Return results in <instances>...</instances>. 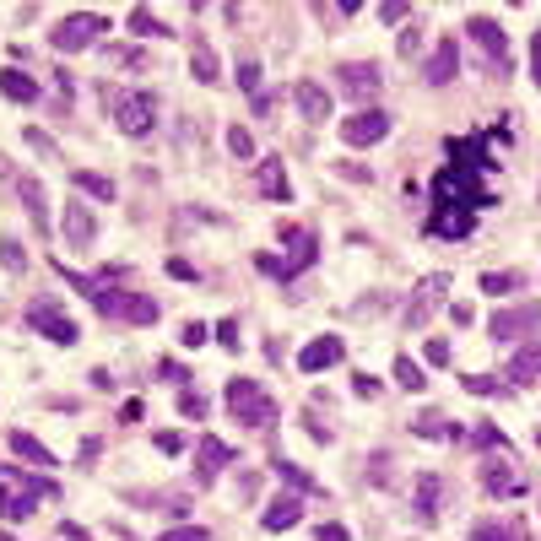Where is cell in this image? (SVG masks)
Listing matches in <instances>:
<instances>
[{
  "label": "cell",
  "mask_w": 541,
  "mask_h": 541,
  "mask_svg": "<svg viewBox=\"0 0 541 541\" xmlns=\"http://www.w3.org/2000/svg\"><path fill=\"white\" fill-rule=\"evenodd\" d=\"M433 195H439V211H482V206H493V190L482 184V168L460 163V157L450 168H439Z\"/></svg>",
  "instance_id": "obj_1"
},
{
  "label": "cell",
  "mask_w": 541,
  "mask_h": 541,
  "mask_svg": "<svg viewBox=\"0 0 541 541\" xmlns=\"http://www.w3.org/2000/svg\"><path fill=\"white\" fill-rule=\"evenodd\" d=\"M76 190H87V195H98V201H114V184L103 179V174H87V168H76Z\"/></svg>",
  "instance_id": "obj_31"
},
{
  "label": "cell",
  "mask_w": 541,
  "mask_h": 541,
  "mask_svg": "<svg viewBox=\"0 0 541 541\" xmlns=\"http://www.w3.org/2000/svg\"><path fill=\"white\" fill-rule=\"evenodd\" d=\"M455 71H460V49H455V33H450V38H439V49H433V60H428L422 76H428V87H444Z\"/></svg>",
  "instance_id": "obj_17"
},
{
  "label": "cell",
  "mask_w": 541,
  "mask_h": 541,
  "mask_svg": "<svg viewBox=\"0 0 541 541\" xmlns=\"http://www.w3.org/2000/svg\"><path fill=\"white\" fill-rule=\"evenodd\" d=\"M217 341H222V347H233V352H239V320H222V325H217Z\"/></svg>",
  "instance_id": "obj_42"
},
{
  "label": "cell",
  "mask_w": 541,
  "mask_h": 541,
  "mask_svg": "<svg viewBox=\"0 0 541 541\" xmlns=\"http://www.w3.org/2000/svg\"><path fill=\"white\" fill-rule=\"evenodd\" d=\"M190 71H195V82H217V55H211L206 38H195V49H190Z\"/></svg>",
  "instance_id": "obj_26"
},
{
  "label": "cell",
  "mask_w": 541,
  "mask_h": 541,
  "mask_svg": "<svg viewBox=\"0 0 541 541\" xmlns=\"http://www.w3.org/2000/svg\"><path fill=\"white\" fill-rule=\"evenodd\" d=\"M228 460H233L228 444H222L217 433H201V439H195V482L211 487V482H217V471L228 466Z\"/></svg>",
  "instance_id": "obj_11"
},
{
  "label": "cell",
  "mask_w": 541,
  "mask_h": 541,
  "mask_svg": "<svg viewBox=\"0 0 541 541\" xmlns=\"http://www.w3.org/2000/svg\"><path fill=\"white\" fill-rule=\"evenodd\" d=\"M168 276H179V282H195V266H190V260H168Z\"/></svg>",
  "instance_id": "obj_48"
},
{
  "label": "cell",
  "mask_w": 541,
  "mask_h": 541,
  "mask_svg": "<svg viewBox=\"0 0 541 541\" xmlns=\"http://www.w3.org/2000/svg\"><path fill=\"white\" fill-rule=\"evenodd\" d=\"M103 103L114 109V125L125 130V136H147L157 125V98L152 92H103Z\"/></svg>",
  "instance_id": "obj_5"
},
{
  "label": "cell",
  "mask_w": 541,
  "mask_h": 541,
  "mask_svg": "<svg viewBox=\"0 0 541 541\" xmlns=\"http://www.w3.org/2000/svg\"><path fill=\"white\" fill-rule=\"evenodd\" d=\"M460 385H466L471 395H498V390H504V385H498L493 374H466V379H460Z\"/></svg>",
  "instance_id": "obj_35"
},
{
  "label": "cell",
  "mask_w": 541,
  "mask_h": 541,
  "mask_svg": "<svg viewBox=\"0 0 541 541\" xmlns=\"http://www.w3.org/2000/svg\"><path fill=\"white\" fill-rule=\"evenodd\" d=\"M428 363H433V368L450 363V341H428Z\"/></svg>",
  "instance_id": "obj_45"
},
{
  "label": "cell",
  "mask_w": 541,
  "mask_h": 541,
  "mask_svg": "<svg viewBox=\"0 0 541 541\" xmlns=\"http://www.w3.org/2000/svg\"><path fill=\"white\" fill-rule=\"evenodd\" d=\"M450 287H455V282H450L444 271L422 276V282H417V293H412V303H406V325H428V314L439 309V298L450 293Z\"/></svg>",
  "instance_id": "obj_9"
},
{
  "label": "cell",
  "mask_w": 541,
  "mask_h": 541,
  "mask_svg": "<svg viewBox=\"0 0 541 541\" xmlns=\"http://www.w3.org/2000/svg\"><path fill=\"white\" fill-rule=\"evenodd\" d=\"M352 390L368 401V395H379V379H374V374H352Z\"/></svg>",
  "instance_id": "obj_44"
},
{
  "label": "cell",
  "mask_w": 541,
  "mask_h": 541,
  "mask_svg": "<svg viewBox=\"0 0 541 541\" xmlns=\"http://www.w3.org/2000/svg\"><path fill=\"white\" fill-rule=\"evenodd\" d=\"M228 147L239 152V157H249V152H255V141H249V130H239V125H233V130H228Z\"/></svg>",
  "instance_id": "obj_40"
},
{
  "label": "cell",
  "mask_w": 541,
  "mask_h": 541,
  "mask_svg": "<svg viewBox=\"0 0 541 541\" xmlns=\"http://www.w3.org/2000/svg\"><path fill=\"white\" fill-rule=\"evenodd\" d=\"M228 412L239 417V428H271L276 401L255 385V379H228Z\"/></svg>",
  "instance_id": "obj_3"
},
{
  "label": "cell",
  "mask_w": 541,
  "mask_h": 541,
  "mask_svg": "<svg viewBox=\"0 0 541 541\" xmlns=\"http://www.w3.org/2000/svg\"><path fill=\"white\" fill-rule=\"evenodd\" d=\"M206 336H211V331H206L201 320H190V325H184V331H179V341H184V347H201Z\"/></svg>",
  "instance_id": "obj_39"
},
{
  "label": "cell",
  "mask_w": 541,
  "mask_h": 541,
  "mask_svg": "<svg viewBox=\"0 0 541 541\" xmlns=\"http://www.w3.org/2000/svg\"><path fill=\"white\" fill-rule=\"evenodd\" d=\"M130 28H136L141 38H168V28H163V22L152 17L147 6H136V11H130Z\"/></svg>",
  "instance_id": "obj_32"
},
{
  "label": "cell",
  "mask_w": 541,
  "mask_h": 541,
  "mask_svg": "<svg viewBox=\"0 0 541 541\" xmlns=\"http://www.w3.org/2000/svg\"><path fill=\"white\" fill-rule=\"evenodd\" d=\"M493 341H520V336H536L541 331V303H520V309H498L487 320Z\"/></svg>",
  "instance_id": "obj_7"
},
{
  "label": "cell",
  "mask_w": 541,
  "mask_h": 541,
  "mask_svg": "<svg viewBox=\"0 0 541 541\" xmlns=\"http://www.w3.org/2000/svg\"><path fill=\"white\" fill-rule=\"evenodd\" d=\"M157 450H163V455H179L184 439H179V433H157Z\"/></svg>",
  "instance_id": "obj_47"
},
{
  "label": "cell",
  "mask_w": 541,
  "mask_h": 541,
  "mask_svg": "<svg viewBox=\"0 0 541 541\" xmlns=\"http://www.w3.org/2000/svg\"><path fill=\"white\" fill-rule=\"evenodd\" d=\"M28 325H33V331H44L49 341H60V347H76V341H82L76 320L60 309V303H33V309H28Z\"/></svg>",
  "instance_id": "obj_8"
},
{
  "label": "cell",
  "mask_w": 541,
  "mask_h": 541,
  "mask_svg": "<svg viewBox=\"0 0 541 541\" xmlns=\"http://www.w3.org/2000/svg\"><path fill=\"white\" fill-rule=\"evenodd\" d=\"M390 136V114H379V109H358L347 125H341V141L347 147H374V141H385Z\"/></svg>",
  "instance_id": "obj_10"
},
{
  "label": "cell",
  "mask_w": 541,
  "mask_h": 541,
  "mask_svg": "<svg viewBox=\"0 0 541 541\" xmlns=\"http://www.w3.org/2000/svg\"><path fill=\"white\" fill-rule=\"evenodd\" d=\"M504 379H509V385H536V379H541V341H525V347L514 352Z\"/></svg>",
  "instance_id": "obj_20"
},
{
  "label": "cell",
  "mask_w": 541,
  "mask_h": 541,
  "mask_svg": "<svg viewBox=\"0 0 541 541\" xmlns=\"http://www.w3.org/2000/svg\"><path fill=\"white\" fill-rule=\"evenodd\" d=\"M0 266H6V271H22V266H28V255H22L17 239H0Z\"/></svg>",
  "instance_id": "obj_33"
},
{
  "label": "cell",
  "mask_w": 541,
  "mask_h": 541,
  "mask_svg": "<svg viewBox=\"0 0 541 541\" xmlns=\"http://www.w3.org/2000/svg\"><path fill=\"white\" fill-rule=\"evenodd\" d=\"M417 439H450V422H444V417H433V412H428V417H422V422H417Z\"/></svg>",
  "instance_id": "obj_34"
},
{
  "label": "cell",
  "mask_w": 541,
  "mask_h": 541,
  "mask_svg": "<svg viewBox=\"0 0 541 541\" xmlns=\"http://www.w3.org/2000/svg\"><path fill=\"white\" fill-rule=\"evenodd\" d=\"M179 412H184V417H195V422H201V417H206V395H195V390H184V395H179Z\"/></svg>",
  "instance_id": "obj_36"
},
{
  "label": "cell",
  "mask_w": 541,
  "mask_h": 541,
  "mask_svg": "<svg viewBox=\"0 0 541 541\" xmlns=\"http://www.w3.org/2000/svg\"><path fill=\"white\" fill-rule=\"evenodd\" d=\"M157 541H206V531L201 525H179V531H163Z\"/></svg>",
  "instance_id": "obj_38"
},
{
  "label": "cell",
  "mask_w": 541,
  "mask_h": 541,
  "mask_svg": "<svg viewBox=\"0 0 541 541\" xmlns=\"http://www.w3.org/2000/svg\"><path fill=\"white\" fill-rule=\"evenodd\" d=\"M477 444H498V450H504V433H498L493 422H477Z\"/></svg>",
  "instance_id": "obj_46"
},
{
  "label": "cell",
  "mask_w": 541,
  "mask_h": 541,
  "mask_svg": "<svg viewBox=\"0 0 541 541\" xmlns=\"http://www.w3.org/2000/svg\"><path fill=\"white\" fill-rule=\"evenodd\" d=\"M471 541H514V531H509V525H477Z\"/></svg>",
  "instance_id": "obj_37"
},
{
  "label": "cell",
  "mask_w": 541,
  "mask_h": 541,
  "mask_svg": "<svg viewBox=\"0 0 541 541\" xmlns=\"http://www.w3.org/2000/svg\"><path fill=\"white\" fill-rule=\"evenodd\" d=\"M98 38H109V17H98V11H71V17L55 22L49 44H55L60 55H76V49H92Z\"/></svg>",
  "instance_id": "obj_4"
},
{
  "label": "cell",
  "mask_w": 541,
  "mask_h": 541,
  "mask_svg": "<svg viewBox=\"0 0 541 541\" xmlns=\"http://www.w3.org/2000/svg\"><path fill=\"white\" fill-rule=\"evenodd\" d=\"M239 87H244V92H255V87H260V65H255V60H244V65H239Z\"/></svg>",
  "instance_id": "obj_41"
},
{
  "label": "cell",
  "mask_w": 541,
  "mask_h": 541,
  "mask_svg": "<svg viewBox=\"0 0 541 541\" xmlns=\"http://www.w3.org/2000/svg\"><path fill=\"white\" fill-rule=\"evenodd\" d=\"M38 498H55V482L22 477V487H17L11 477H0V514H6V520H28Z\"/></svg>",
  "instance_id": "obj_6"
},
{
  "label": "cell",
  "mask_w": 541,
  "mask_h": 541,
  "mask_svg": "<svg viewBox=\"0 0 541 541\" xmlns=\"http://www.w3.org/2000/svg\"><path fill=\"white\" fill-rule=\"evenodd\" d=\"M293 98H298V114H303L309 125H325V120H331V92H325L320 82H298Z\"/></svg>",
  "instance_id": "obj_14"
},
{
  "label": "cell",
  "mask_w": 541,
  "mask_h": 541,
  "mask_svg": "<svg viewBox=\"0 0 541 541\" xmlns=\"http://www.w3.org/2000/svg\"><path fill=\"white\" fill-rule=\"evenodd\" d=\"M276 471H282V482L293 487V493H320V482H314L303 466H293V460H276Z\"/></svg>",
  "instance_id": "obj_29"
},
{
  "label": "cell",
  "mask_w": 541,
  "mask_h": 541,
  "mask_svg": "<svg viewBox=\"0 0 541 541\" xmlns=\"http://www.w3.org/2000/svg\"><path fill=\"white\" fill-rule=\"evenodd\" d=\"M260 190H266L271 201H293V184L282 174V157H266V163H260Z\"/></svg>",
  "instance_id": "obj_23"
},
{
  "label": "cell",
  "mask_w": 541,
  "mask_h": 541,
  "mask_svg": "<svg viewBox=\"0 0 541 541\" xmlns=\"http://www.w3.org/2000/svg\"><path fill=\"white\" fill-rule=\"evenodd\" d=\"M17 190H22V201H28V217L38 222V228H49V201H44V184H38L33 174H22V179H17Z\"/></svg>",
  "instance_id": "obj_25"
},
{
  "label": "cell",
  "mask_w": 541,
  "mask_h": 541,
  "mask_svg": "<svg viewBox=\"0 0 541 541\" xmlns=\"http://www.w3.org/2000/svg\"><path fill=\"white\" fill-rule=\"evenodd\" d=\"M531 71H536V82H541V33L531 38Z\"/></svg>",
  "instance_id": "obj_49"
},
{
  "label": "cell",
  "mask_w": 541,
  "mask_h": 541,
  "mask_svg": "<svg viewBox=\"0 0 541 541\" xmlns=\"http://www.w3.org/2000/svg\"><path fill=\"white\" fill-rule=\"evenodd\" d=\"M336 174H341V179H352V184H363V179H374V168H358V163H336Z\"/></svg>",
  "instance_id": "obj_43"
},
{
  "label": "cell",
  "mask_w": 541,
  "mask_h": 541,
  "mask_svg": "<svg viewBox=\"0 0 541 541\" xmlns=\"http://www.w3.org/2000/svg\"><path fill=\"white\" fill-rule=\"evenodd\" d=\"M341 358H347V341H341V336H320V341H309V347L298 352V368H303V374H320V368H336Z\"/></svg>",
  "instance_id": "obj_13"
},
{
  "label": "cell",
  "mask_w": 541,
  "mask_h": 541,
  "mask_svg": "<svg viewBox=\"0 0 541 541\" xmlns=\"http://www.w3.org/2000/svg\"><path fill=\"white\" fill-rule=\"evenodd\" d=\"M71 287H82V293L92 298V309L98 314H114V320L125 325H157V298H141V293H114V287H98L87 282V276H65Z\"/></svg>",
  "instance_id": "obj_2"
},
{
  "label": "cell",
  "mask_w": 541,
  "mask_h": 541,
  "mask_svg": "<svg viewBox=\"0 0 541 541\" xmlns=\"http://www.w3.org/2000/svg\"><path fill=\"white\" fill-rule=\"evenodd\" d=\"M0 541H11V536H6V531H0Z\"/></svg>",
  "instance_id": "obj_51"
},
{
  "label": "cell",
  "mask_w": 541,
  "mask_h": 541,
  "mask_svg": "<svg viewBox=\"0 0 541 541\" xmlns=\"http://www.w3.org/2000/svg\"><path fill=\"white\" fill-rule=\"evenodd\" d=\"M298 514H303L298 493H276L271 504H266V514H260V525H266V531H293V525H298Z\"/></svg>",
  "instance_id": "obj_19"
},
{
  "label": "cell",
  "mask_w": 541,
  "mask_h": 541,
  "mask_svg": "<svg viewBox=\"0 0 541 541\" xmlns=\"http://www.w3.org/2000/svg\"><path fill=\"white\" fill-rule=\"evenodd\" d=\"M92 239H98L92 211L82 201H71V206H65V244H71V249H92Z\"/></svg>",
  "instance_id": "obj_15"
},
{
  "label": "cell",
  "mask_w": 541,
  "mask_h": 541,
  "mask_svg": "<svg viewBox=\"0 0 541 541\" xmlns=\"http://www.w3.org/2000/svg\"><path fill=\"white\" fill-rule=\"evenodd\" d=\"M439 493H444V482L433 477V471H422V477H417V493H412V514H417L422 525L439 520Z\"/></svg>",
  "instance_id": "obj_18"
},
{
  "label": "cell",
  "mask_w": 541,
  "mask_h": 541,
  "mask_svg": "<svg viewBox=\"0 0 541 541\" xmlns=\"http://www.w3.org/2000/svg\"><path fill=\"white\" fill-rule=\"evenodd\" d=\"M466 33L482 44V55H487V60H498V71H509V38H504V28H498L493 17H471V22H466Z\"/></svg>",
  "instance_id": "obj_12"
},
{
  "label": "cell",
  "mask_w": 541,
  "mask_h": 541,
  "mask_svg": "<svg viewBox=\"0 0 541 541\" xmlns=\"http://www.w3.org/2000/svg\"><path fill=\"white\" fill-rule=\"evenodd\" d=\"M0 92H6L11 103H38V82L28 71H17V65H6V71H0Z\"/></svg>",
  "instance_id": "obj_22"
},
{
  "label": "cell",
  "mask_w": 541,
  "mask_h": 541,
  "mask_svg": "<svg viewBox=\"0 0 541 541\" xmlns=\"http://www.w3.org/2000/svg\"><path fill=\"white\" fill-rule=\"evenodd\" d=\"M395 379H401V390H428V374H422V363H412V358H395Z\"/></svg>",
  "instance_id": "obj_30"
},
{
  "label": "cell",
  "mask_w": 541,
  "mask_h": 541,
  "mask_svg": "<svg viewBox=\"0 0 541 541\" xmlns=\"http://www.w3.org/2000/svg\"><path fill=\"white\" fill-rule=\"evenodd\" d=\"M320 541H347V525H325Z\"/></svg>",
  "instance_id": "obj_50"
},
{
  "label": "cell",
  "mask_w": 541,
  "mask_h": 541,
  "mask_svg": "<svg viewBox=\"0 0 541 541\" xmlns=\"http://www.w3.org/2000/svg\"><path fill=\"white\" fill-rule=\"evenodd\" d=\"M428 233H439V239H466V233H471V211H433Z\"/></svg>",
  "instance_id": "obj_24"
},
{
  "label": "cell",
  "mask_w": 541,
  "mask_h": 541,
  "mask_svg": "<svg viewBox=\"0 0 541 541\" xmlns=\"http://www.w3.org/2000/svg\"><path fill=\"white\" fill-rule=\"evenodd\" d=\"M11 450H17L22 460H33V466H55V455H49L33 433H11Z\"/></svg>",
  "instance_id": "obj_27"
},
{
  "label": "cell",
  "mask_w": 541,
  "mask_h": 541,
  "mask_svg": "<svg viewBox=\"0 0 541 541\" xmlns=\"http://www.w3.org/2000/svg\"><path fill=\"white\" fill-rule=\"evenodd\" d=\"M520 287H525V276H520V271H487V276H482V293H487V298H498V293H520Z\"/></svg>",
  "instance_id": "obj_28"
},
{
  "label": "cell",
  "mask_w": 541,
  "mask_h": 541,
  "mask_svg": "<svg viewBox=\"0 0 541 541\" xmlns=\"http://www.w3.org/2000/svg\"><path fill=\"white\" fill-rule=\"evenodd\" d=\"M482 487H487L493 498H520V493H525V477H520L514 466H487V471H482Z\"/></svg>",
  "instance_id": "obj_21"
},
{
  "label": "cell",
  "mask_w": 541,
  "mask_h": 541,
  "mask_svg": "<svg viewBox=\"0 0 541 541\" xmlns=\"http://www.w3.org/2000/svg\"><path fill=\"white\" fill-rule=\"evenodd\" d=\"M336 76H341V87H347L352 98H374V92H379V65L374 60H368V65L352 60V65H341Z\"/></svg>",
  "instance_id": "obj_16"
}]
</instances>
